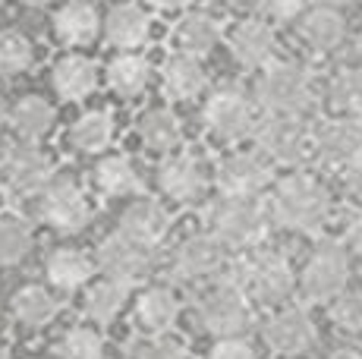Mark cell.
I'll return each instance as SVG.
<instances>
[{"instance_id":"10","label":"cell","mask_w":362,"mask_h":359,"mask_svg":"<svg viewBox=\"0 0 362 359\" xmlns=\"http://www.w3.org/2000/svg\"><path fill=\"white\" fill-rule=\"evenodd\" d=\"M38 215L47 227L60 233H76L92 218V202L86 189L69 177H54L51 186L38 196Z\"/></svg>"},{"instance_id":"1","label":"cell","mask_w":362,"mask_h":359,"mask_svg":"<svg viewBox=\"0 0 362 359\" xmlns=\"http://www.w3.org/2000/svg\"><path fill=\"white\" fill-rule=\"evenodd\" d=\"M271 224V211L259 196H227L218 192L208 205V230L230 252H249L264 240Z\"/></svg>"},{"instance_id":"27","label":"cell","mask_w":362,"mask_h":359,"mask_svg":"<svg viewBox=\"0 0 362 359\" xmlns=\"http://www.w3.org/2000/svg\"><path fill=\"white\" fill-rule=\"evenodd\" d=\"M299 38H303L312 51L328 54L334 47H340V41L346 38V23L334 6L318 4L315 10L303 13V19H299Z\"/></svg>"},{"instance_id":"42","label":"cell","mask_w":362,"mask_h":359,"mask_svg":"<svg viewBox=\"0 0 362 359\" xmlns=\"http://www.w3.org/2000/svg\"><path fill=\"white\" fill-rule=\"evenodd\" d=\"M346 246L362 259V211H353L350 224H346Z\"/></svg>"},{"instance_id":"46","label":"cell","mask_w":362,"mask_h":359,"mask_svg":"<svg viewBox=\"0 0 362 359\" xmlns=\"http://www.w3.org/2000/svg\"><path fill=\"white\" fill-rule=\"evenodd\" d=\"M10 155H13V148H6V145H0V180L6 177V167H10Z\"/></svg>"},{"instance_id":"33","label":"cell","mask_w":362,"mask_h":359,"mask_svg":"<svg viewBox=\"0 0 362 359\" xmlns=\"http://www.w3.org/2000/svg\"><path fill=\"white\" fill-rule=\"evenodd\" d=\"M60 302L45 284H25L13 296V319L25 328H45L57 319Z\"/></svg>"},{"instance_id":"32","label":"cell","mask_w":362,"mask_h":359,"mask_svg":"<svg viewBox=\"0 0 362 359\" xmlns=\"http://www.w3.org/2000/svg\"><path fill=\"white\" fill-rule=\"evenodd\" d=\"M127 302H129V284L114 278L92 281L86 287V296H82V309L95 324H110L127 309Z\"/></svg>"},{"instance_id":"24","label":"cell","mask_w":362,"mask_h":359,"mask_svg":"<svg viewBox=\"0 0 362 359\" xmlns=\"http://www.w3.org/2000/svg\"><path fill=\"white\" fill-rule=\"evenodd\" d=\"M95 268L98 261L92 259L88 252L73 249V246H60L45 259V274H47V284L57 287V290H79L88 287L95 278Z\"/></svg>"},{"instance_id":"21","label":"cell","mask_w":362,"mask_h":359,"mask_svg":"<svg viewBox=\"0 0 362 359\" xmlns=\"http://www.w3.org/2000/svg\"><path fill=\"white\" fill-rule=\"evenodd\" d=\"M51 82L64 101H86L88 95L98 88L101 70L92 57H86V54H64V57L54 64Z\"/></svg>"},{"instance_id":"34","label":"cell","mask_w":362,"mask_h":359,"mask_svg":"<svg viewBox=\"0 0 362 359\" xmlns=\"http://www.w3.org/2000/svg\"><path fill=\"white\" fill-rule=\"evenodd\" d=\"M35 246V230L23 215H0V265H19Z\"/></svg>"},{"instance_id":"25","label":"cell","mask_w":362,"mask_h":359,"mask_svg":"<svg viewBox=\"0 0 362 359\" xmlns=\"http://www.w3.org/2000/svg\"><path fill=\"white\" fill-rule=\"evenodd\" d=\"M161 86L170 101H196L208 88L205 66H202L199 57H189V54L177 51L167 57V64L161 70Z\"/></svg>"},{"instance_id":"35","label":"cell","mask_w":362,"mask_h":359,"mask_svg":"<svg viewBox=\"0 0 362 359\" xmlns=\"http://www.w3.org/2000/svg\"><path fill=\"white\" fill-rule=\"evenodd\" d=\"M35 60V47L23 32H0V76H23Z\"/></svg>"},{"instance_id":"13","label":"cell","mask_w":362,"mask_h":359,"mask_svg":"<svg viewBox=\"0 0 362 359\" xmlns=\"http://www.w3.org/2000/svg\"><path fill=\"white\" fill-rule=\"evenodd\" d=\"M57 177L54 158L45 148H38L35 142H25L19 148H13L10 167H6V189L16 199H38L41 192L51 186V180Z\"/></svg>"},{"instance_id":"8","label":"cell","mask_w":362,"mask_h":359,"mask_svg":"<svg viewBox=\"0 0 362 359\" xmlns=\"http://www.w3.org/2000/svg\"><path fill=\"white\" fill-rule=\"evenodd\" d=\"M236 281L249 293V300L262 302V306H277L296 287L293 268H290V261L281 252H252L240 265Z\"/></svg>"},{"instance_id":"22","label":"cell","mask_w":362,"mask_h":359,"mask_svg":"<svg viewBox=\"0 0 362 359\" xmlns=\"http://www.w3.org/2000/svg\"><path fill=\"white\" fill-rule=\"evenodd\" d=\"M101 16L95 13L92 4L86 0H66L57 13H54V35L66 47H86L101 35Z\"/></svg>"},{"instance_id":"29","label":"cell","mask_w":362,"mask_h":359,"mask_svg":"<svg viewBox=\"0 0 362 359\" xmlns=\"http://www.w3.org/2000/svg\"><path fill=\"white\" fill-rule=\"evenodd\" d=\"M136 133L142 145L148 151H158V155H170L177 151L180 139H183V126H180L177 114L167 107H148L142 110V117L136 120Z\"/></svg>"},{"instance_id":"44","label":"cell","mask_w":362,"mask_h":359,"mask_svg":"<svg viewBox=\"0 0 362 359\" xmlns=\"http://www.w3.org/2000/svg\"><path fill=\"white\" fill-rule=\"evenodd\" d=\"M145 6L158 13H177V10H186L189 0H145Z\"/></svg>"},{"instance_id":"6","label":"cell","mask_w":362,"mask_h":359,"mask_svg":"<svg viewBox=\"0 0 362 359\" xmlns=\"http://www.w3.org/2000/svg\"><path fill=\"white\" fill-rule=\"evenodd\" d=\"M252 139H255V148L271 164H281V167H299L315 151L312 148V133L303 126L299 117H290V114L262 117Z\"/></svg>"},{"instance_id":"48","label":"cell","mask_w":362,"mask_h":359,"mask_svg":"<svg viewBox=\"0 0 362 359\" xmlns=\"http://www.w3.org/2000/svg\"><path fill=\"white\" fill-rule=\"evenodd\" d=\"M318 4H322V6H334V10H337V6H346L350 0H318Z\"/></svg>"},{"instance_id":"18","label":"cell","mask_w":362,"mask_h":359,"mask_svg":"<svg viewBox=\"0 0 362 359\" xmlns=\"http://www.w3.org/2000/svg\"><path fill=\"white\" fill-rule=\"evenodd\" d=\"M183 302L170 284H151L136 300V324L142 334H164L177 324Z\"/></svg>"},{"instance_id":"38","label":"cell","mask_w":362,"mask_h":359,"mask_svg":"<svg viewBox=\"0 0 362 359\" xmlns=\"http://www.w3.org/2000/svg\"><path fill=\"white\" fill-rule=\"evenodd\" d=\"M132 359H186V343L164 334H145L132 343Z\"/></svg>"},{"instance_id":"15","label":"cell","mask_w":362,"mask_h":359,"mask_svg":"<svg viewBox=\"0 0 362 359\" xmlns=\"http://www.w3.org/2000/svg\"><path fill=\"white\" fill-rule=\"evenodd\" d=\"M158 186H161V192L170 202L196 205L208 192V174L196 155H177V151H170L161 161V167H158Z\"/></svg>"},{"instance_id":"41","label":"cell","mask_w":362,"mask_h":359,"mask_svg":"<svg viewBox=\"0 0 362 359\" xmlns=\"http://www.w3.org/2000/svg\"><path fill=\"white\" fill-rule=\"evenodd\" d=\"M259 4V10L264 13L268 19H277V23H287V19H293L303 13L305 0H255Z\"/></svg>"},{"instance_id":"50","label":"cell","mask_w":362,"mask_h":359,"mask_svg":"<svg viewBox=\"0 0 362 359\" xmlns=\"http://www.w3.org/2000/svg\"><path fill=\"white\" fill-rule=\"evenodd\" d=\"M0 359H13V356H10V350H6L4 343H0Z\"/></svg>"},{"instance_id":"26","label":"cell","mask_w":362,"mask_h":359,"mask_svg":"<svg viewBox=\"0 0 362 359\" xmlns=\"http://www.w3.org/2000/svg\"><path fill=\"white\" fill-rule=\"evenodd\" d=\"M92 183L107 199H129L142 189V177L127 155H104L92 167Z\"/></svg>"},{"instance_id":"20","label":"cell","mask_w":362,"mask_h":359,"mask_svg":"<svg viewBox=\"0 0 362 359\" xmlns=\"http://www.w3.org/2000/svg\"><path fill=\"white\" fill-rule=\"evenodd\" d=\"M221 41H224V29L208 10L183 13L173 25V45L180 54H189V57H208Z\"/></svg>"},{"instance_id":"28","label":"cell","mask_w":362,"mask_h":359,"mask_svg":"<svg viewBox=\"0 0 362 359\" xmlns=\"http://www.w3.org/2000/svg\"><path fill=\"white\" fill-rule=\"evenodd\" d=\"M57 123V110L51 101L38 98V95H25L10 107V126L23 142H38Z\"/></svg>"},{"instance_id":"11","label":"cell","mask_w":362,"mask_h":359,"mask_svg":"<svg viewBox=\"0 0 362 359\" xmlns=\"http://www.w3.org/2000/svg\"><path fill=\"white\" fill-rule=\"evenodd\" d=\"M218 192L227 196H259L274 183V164L262 151H230L214 167Z\"/></svg>"},{"instance_id":"37","label":"cell","mask_w":362,"mask_h":359,"mask_svg":"<svg viewBox=\"0 0 362 359\" xmlns=\"http://www.w3.org/2000/svg\"><path fill=\"white\" fill-rule=\"evenodd\" d=\"M60 356L64 359H104V337L88 324L69 328L60 341Z\"/></svg>"},{"instance_id":"47","label":"cell","mask_w":362,"mask_h":359,"mask_svg":"<svg viewBox=\"0 0 362 359\" xmlns=\"http://www.w3.org/2000/svg\"><path fill=\"white\" fill-rule=\"evenodd\" d=\"M4 123H10V107H6V101L0 98V126H4Z\"/></svg>"},{"instance_id":"19","label":"cell","mask_w":362,"mask_h":359,"mask_svg":"<svg viewBox=\"0 0 362 359\" xmlns=\"http://www.w3.org/2000/svg\"><path fill=\"white\" fill-rule=\"evenodd\" d=\"M151 35V16L142 4H117L104 19V38L114 51H139Z\"/></svg>"},{"instance_id":"17","label":"cell","mask_w":362,"mask_h":359,"mask_svg":"<svg viewBox=\"0 0 362 359\" xmlns=\"http://www.w3.org/2000/svg\"><path fill=\"white\" fill-rule=\"evenodd\" d=\"M264 341L274 353L281 356H299L315 343V324L303 309H277L264 322Z\"/></svg>"},{"instance_id":"53","label":"cell","mask_w":362,"mask_h":359,"mask_svg":"<svg viewBox=\"0 0 362 359\" xmlns=\"http://www.w3.org/2000/svg\"><path fill=\"white\" fill-rule=\"evenodd\" d=\"M0 4H4V0H0Z\"/></svg>"},{"instance_id":"14","label":"cell","mask_w":362,"mask_h":359,"mask_svg":"<svg viewBox=\"0 0 362 359\" xmlns=\"http://www.w3.org/2000/svg\"><path fill=\"white\" fill-rule=\"evenodd\" d=\"M312 148L318 161L350 170L353 164L362 161V123L353 117L318 123V129L312 133Z\"/></svg>"},{"instance_id":"5","label":"cell","mask_w":362,"mask_h":359,"mask_svg":"<svg viewBox=\"0 0 362 359\" xmlns=\"http://www.w3.org/2000/svg\"><path fill=\"white\" fill-rule=\"evenodd\" d=\"M202 120H205V129L218 142H243L255 133V126L262 120L259 101H255V95H246L240 88H218V92L208 95L205 107H202Z\"/></svg>"},{"instance_id":"30","label":"cell","mask_w":362,"mask_h":359,"mask_svg":"<svg viewBox=\"0 0 362 359\" xmlns=\"http://www.w3.org/2000/svg\"><path fill=\"white\" fill-rule=\"evenodd\" d=\"M151 82V64L139 51H117L107 64V86L120 98H139Z\"/></svg>"},{"instance_id":"9","label":"cell","mask_w":362,"mask_h":359,"mask_svg":"<svg viewBox=\"0 0 362 359\" xmlns=\"http://www.w3.org/2000/svg\"><path fill=\"white\" fill-rule=\"evenodd\" d=\"M155 246H145L139 240L127 237L123 230H114L98 243L95 261H98V271L104 278L123 281V284H139L145 274L155 265Z\"/></svg>"},{"instance_id":"3","label":"cell","mask_w":362,"mask_h":359,"mask_svg":"<svg viewBox=\"0 0 362 359\" xmlns=\"http://www.w3.org/2000/svg\"><path fill=\"white\" fill-rule=\"evenodd\" d=\"M255 101L268 114L303 117L315 105V82L309 70L293 60H271L255 79Z\"/></svg>"},{"instance_id":"31","label":"cell","mask_w":362,"mask_h":359,"mask_svg":"<svg viewBox=\"0 0 362 359\" xmlns=\"http://www.w3.org/2000/svg\"><path fill=\"white\" fill-rule=\"evenodd\" d=\"M114 142V117L107 110H86L66 129V145L79 155H101Z\"/></svg>"},{"instance_id":"16","label":"cell","mask_w":362,"mask_h":359,"mask_svg":"<svg viewBox=\"0 0 362 359\" xmlns=\"http://www.w3.org/2000/svg\"><path fill=\"white\" fill-rule=\"evenodd\" d=\"M227 47H230L233 60L243 70H262L274 60V29H271L264 19H243L230 29L227 35Z\"/></svg>"},{"instance_id":"39","label":"cell","mask_w":362,"mask_h":359,"mask_svg":"<svg viewBox=\"0 0 362 359\" xmlns=\"http://www.w3.org/2000/svg\"><path fill=\"white\" fill-rule=\"evenodd\" d=\"M331 322L340 331H350L356 334L362 331V293H340L337 300H331Z\"/></svg>"},{"instance_id":"36","label":"cell","mask_w":362,"mask_h":359,"mask_svg":"<svg viewBox=\"0 0 362 359\" xmlns=\"http://www.w3.org/2000/svg\"><path fill=\"white\" fill-rule=\"evenodd\" d=\"M328 98L344 114H359L362 110V66H350V70H340L334 76L328 86Z\"/></svg>"},{"instance_id":"52","label":"cell","mask_w":362,"mask_h":359,"mask_svg":"<svg viewBox=\"0 0 362 359\" xmlns=\"http://www.w3.org/2000/svg\"><path fill=\"white\" fill-rule=\"evenodd\" d=\"M23 4H47V0H23Z\"/></svg>"},{"instance_id":"43","label":"cell","mask_w":362,"mask_h":359,"mask_svg":"<svg viewBox=\"0 0 362 359\" xmlns=\"http://www.w3.org/2000/svg\"><path fill=\"white\" fill-rule=\"evenodd\" d=\"M346 192H350L356 202H362V161L346 170Z\"/></svg>"},{"instance_id":"12","label":"cell","mask_w":362,"mask_h":359,"mask_svg":"<svg viewBox=\"0 0 362 359\" xmlns=\"http://www.w3.org/2000/svg\"><path fill=\"white\" fill-rule=\"evenodd\" d=\"M346 281H350V265H346L344 249L334 243H325L305 261L299 290L309 302H331L346 290Z\"/></svg>"},{"instance_id":"45","label":"cell","mask_w":362,"mask_h":359,"mask_svg":"<svg viewBox=\"0 0 362 359\" xmlns=\"http://www.w3.org/2000/svg\"><path fill=\"white\" fill-rule=\"evenodd\" d=\"M328 359H362V353L359 350H353V347H344V350H334Z\"/></svg>"},{"instance_id":"40","label":"cell","mask_w":362,"mask_h":359,"mask_svg":"<svg viewBox=\"0 0 362 359\" xmlns=\"http://www.w3.org/2000/svg\"><path fill=\"white\" fill-rule=\"evenodd\" d=\"M208 359H255V350L246 337H218Z\"/></svg>"},{"instance_id":"51","label":"cell","mask_w":362,"mask_h":359,"mask_svg":"<svg viewBox=\"0 0 362 359\" xmlns=\"http://www.w3.org/2000/svg\"><path fill=\"white\" fill-rule=\"evenodd\" d=\"M356 54H359V60H362V35H359V41H356Z\"/></svg>"},{"instance_id":"4","label":"cell","mask_w":362,"mask_h":359,"mask_svg":"<svg viewBox=\"0 0 362 359\" xmlns=\"http://www.w3.org/2000/svg\"><path fill=\"white\" fill-rule=\"evenodd\" d=\"M196 322L211 337H240L252 322V300L240 281H214L196 300Z\"/></svg>"},{"instance_id":"23","label":"cell","mask_w":362,"mask_h":359,"mask_svg":"<svg viewBox=\"0 0 362 359\" xmlns=\"http://www.w3.org/2000/svg\"><path fill=\"white\" fill-rule=\"evenodd\" d=\"M167 227H170V218H167V208L161 202H155V199H136L120 215L117 230H123L127 237L158 249V243L167 237Z\"/></svg>"},{"instance_id":"2","label":"cell","mask_w":362,"mask_h":359,"mask_svg":"<svg viewBox=\"0 0 362 359\" xmlns=\"http://www.w3.org/2000/svg\"><path fill=\"white\" fill-rule=\"evenodd\" d=\"M271 220L287 230L312 233L331 218V196L318 180L305 174H290L271 192Z\"/></svg>"},{"instance_id":"7","label":"cell","mask_w":362,"mask_h":359,"mask_svg":"<svg viewBox=\"0 0 362 359\" xmlns=\"http://www.w3.org/2000/svg\"><path fill=\"white\" fill-rule=\"evenodd\" d=\"M227 259H230V249L211 230L189 233L173 246L170 274L186 284H205V281H218L224 274Z\"/></svg>"},{"instance_id":"49","label":"cell","mask_w":362,"mask_h":359,"mask_svg":"<svg viewBox=\"0 0 362 359\" xmlns=\"http://www.w3.org/2000/svg\"><path fill=\"white\" fill-rule=\"evenodd\" d=\"M224 4H230V6H246V4H252V0H224Z\"/></svg>"}]
</instances>
